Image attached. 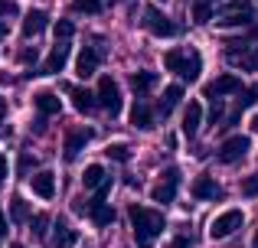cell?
Here are the masks:
<instances>
[{
    "instance_id": "6da1fadb",
    "label": "cell",
    "mask_w": 258,
    "mask_h": 248,
    "mask_svg": "<svg viewBox=\"0 0 258 248\" xmlns=\"http://www.w3.org/2000/svg\"><path fill=\"white\" fill-rule=\"evenodd\" d=\"M127 216H131V229H134V242L138 248H151L157 242V235L164 232V216L157 209H147L141 203L127 206Z\"/></svg>"
},
{
    "instance_id": "7a4b0ae2",
    "label": "cell",
    "mask_w": 258,
    "mask_h": 248,
    "mask_svg": "<svg viewBox=\"0 0 258 248\" xmlns=\"http://www.w3.org/2000/svg\"><path fill=\"white\" fill-rule=\"evenodd\" d=\"M164 65H167V72H176L183 82H196L203 72V59L196 49H170L164 56Z\"/></svg>"
},
{
    "instance_id": "3957f363",
    "label": "cell",
    "mask_w": 258,
    "mask_h": 248,
    "mask_svg": "<svg viewBox=\"0 0 258 248\" xmlns=\"http://www.w3.org/2000/svg\"><path fill=\"white\" fill-rule=\"evenodd\" d=\"M180 177H183V173L176 170V167H167V170L160 173V180L154 183L151 196L157 199V203H173V199H176V190H180Z\"/></svg>"
},
{
    "instance_id": "277c9868",
    "label": "cell",
    "mask_w": 258,
    "mask_h": 248,
    "mask_svg": "<svg viewBox=\"0 0 258 248\" xmlns=\"http://www.w3.org/2000/svg\"><path fill=\"white\" fill-rule=\"evenodd\" d=\"M141 26H144L151 36H164V39L176 33V23H173V20H167L157 7H147V10L141 13Z\"/></svg>"
},
{
    "instance_id": "5b68a950",
    "label": "cell",
    "mask_w": 258,
    "mask_h": 248,
    "mask_svg": "<svg viewBox=\"0 0 258 248\" xmlns=\"http://www.w3.org/2000/svg\"><path fill=\"white\" fill-rule=\"evenodd\" d=\"M242 222H245V216H242L239 209H229V212H222V216L213 219V225H209V235H213V238H229L232 232L242 229Z\"/></svg>"
},
{
    "instance_id": "8992f818",
    "label": "cell",
    "mask_w": 258,
    "mask_h": 248,
    "mask_svg": "<svg viewBox=\"0 0 258 248\" xmlns=\"http://www.w3.org/2000/svg\"><path fill=\"white\" fill-rule=\"evenodd\" d=\"M98 105L101 108L108 111V115H118L121 111V92H118V82H114V78H98Z\"/></svg>"
},
{
    "instance_id": "52a82bcc",
    "label": "cell",
    "mask_w": 258,
    "mask_h": 248,
    "mask_svg": "<svg viewBox=\"0 0 258 248\" xmlns=\"http://www.w3.org/2000/svg\"><path fill=\"white\" fill-rule=\"evenodd\" d=\"M248 147H252V144H248V137H242V134L222 140V147H219V163H239V160H245Z\"/></svg>"
},
{
    "instance_id": "ba28073f",
    "label": "cell",
    "mask_w": 258,
    "mask_h": 248,
    "mask_svg": "<svg viewBox=\"0 0 258 248\" xmlns=\"http://www.w3.org/2000/svg\"><path fill=\"white\" fill-rule=\"evenodd\" d=\"M252 20V0H232V4L222 10V26H245Z\"/></svg>"
},
{
    "instance_id": "9c48e42d",
    "label": "cell",
    "mask_w": 258,
    "mask_h": 248,
    "mask_svg": "<svg viewBox=\"0 0 258 248\" xmlns=\"http://www.w3.org/2000/svg\"><path fill=\"white\" fill-rule=\"evenodd\" d=\"M92 140V131L88 127H72V131H66V144H62V157L72 160L82 153V147Z\"/></svg>"
},
{
    "instance_id": "30bf717a",
    "label": "cell",
    "mask_w": 258,
    "mask_h": 248,
    "mask_svg": "<svg viewBox=\"0 0 258 248\" xmlns=\"http://www.w3.org/2000/svg\"><path fill=\"white\" fill-rule=\"evenodd\" d=\"M30 186H33V193H36L39 199H52L56 196V173L52 170H36L30 177Z\"/></svg>"
},
{
    "instance_id": "8fae6325",
    "label": "cell",
    "mask_w": 258,
    "mask_h": 248,
    "mask_svg": "<svg viewBox=\"0 0 258 248\" xmlns=\"http://www.w3.org/2000/svg\"><path fill=\"white\" fill-rule=\"evenodd\" d=\"M95 72H98V52L92 49V46H82L76 56V75L79 78H92Z\"/></svg>"
},
{
    "instance_id": "7c38bea8",
    "label": "cell",
    "mask_w": 258,
    "mask_h": 248,
    "mask_svg": "<svg viewBox=\"0 0 258 248\" xmlns=\"http://www.w3.org/2000/svg\"><path fill=\"white\" fill-rule=\"evenodd\" d=\"M76 242H79V232L66 219H56L52 222V248H72Z\"/></svg>"
},
{
    "instance_id": "4fadbf2b",
    "label": "cell",
    "mask_w": 258,
    "mask_h": 248,
    "mask_svg": "<svg viewBox=\"0 0 258 248\" xmlns=\"http://www.w3.org/2000/svg\"><path fill=\"white\" fill-rule=\"evenodd\" d=\"M232 92H242V82L239 75H219L213 85H206V98H219V95H232Z\"/></svg>"
},
{
    "instance_id": "5bb4252c",
    "label": "cell",
    "mask_w": 258,
    "mask_h": 248,
    "mask_svg": "<svg viewBox=\"0 0 258 248\" xmlns=\"http://www.w3.org/2000/svg\"><path fill=\"white\" fill-rule=\"evenodd\" d=\"M66 59H69V46H66V39H59V46L46 56V65L39 69V75H56V72H62Z\"/></svg>"
},
{
    "instance_id": "9a60e30c",
    "label": "cell",
    "mask_w": 258,
    "mask_h": 248,
    "mask_svg": "<svg viewBox=\"0 0 258 248\" xmlns=\"http://www.w3.org/2000/svg\"><path fill=\"white\" fill-rule=\"evenodd\" d=\"M200 124H203V105L200 102H189L186 111H183V134H186V137H196Z\"/></svg>"
},
{
    "instance_id": "2e32d148",
    "label": "cell",
    "mask_w": 258,
    "mask_h": 248,
    "mask_svg": "<svg viewBox=\"0 0 258 248\" xmlns=\"http://www.w3.org/2000/svg\"><path fill=\"white\" fill-rule=\"evenodd\" d=\"M222 190L213 177H196L193 180V199H219Z\"/></svg>"
},
{
    "instance_id": "e0dca14e",
    "label": "cell",
    "mask_w": 258,
    "mask_h": 248,
    "mask_svg": "<svg viewBox=\"0 0 258 248\" xmlns=\"http://www.w3.org/2000/svg\"><path fill=\"white\" fill-rule=\"evenodd\" d=\"M180 98H183V85H167V89H164V95H160V105H157V115L160 118H167V115H170V111H173V105L176 102H180Z\"/></svg>"
},
{
    "instance_id": "ac0fdd59",
    "label": "cell",
    "mask_w": 258,
    "mask_h": 248,
    "mask_svg": "<svg viewBox=\"0 0 258 248\" xmlns=\"http://www.w3.org/2000/svg\"><path fill=\"white\" fill-rule=\"evenodd\" d=\"M33 102H36V108L43 111V115H59V111H62V102L56 98V92H36Z\"/></svg>"
},
{
    "instance_id": "d6986e66",
    "label": "cell",
    "mask_w": 258,
    "mask_h": 248,
    "mask_svg": "<svg viewBox=\"0 0 258 248\" xmlns=\"http://www.w3.org/2000/svg\"><path fill=\"white\" fill-rule=\"evenodd\" d=\"M46 13L43 10H30L26 13V20H23V36H39V33L46 30Z\"/></svg>"
},
{
    "instance_id": "ffe728a7",
    "label": "cell",
    "mask_w": 258,
    "mask_h": 248,
    "mask_svg": "<svg viewBox=\"0 0 258 248\" xmlns=\"http://www.w3.org/2000/svg\"><path fill=\"white\" fill-rule=\"evenodd\" d=\"M154 85H157V75H154V72H147V69H138L131 75V89L138 92V95H147Z\"/></svg>"
},
{
    "instance_id": "44dd1931",
    "label": "cell",
    "mask_w": 258,
    "mask_h": 248,
    "mask_svg": "<svg viewBox=\"0 0 258 248\" xmlns=\"http://www.w3.org/2000/svg\"><path fill=\"white\" fill-rule=\"evenodd\" d=\"M131 124H134V127H141V131H147V127H154V111L147 108L144 102H138V105L131 108Z\"/></svg>"
},
{
    "instance_id": "7402d4cb",
    "label": "cell",
    "mask_w": 258,
    "mask_h": 248,
    "mask_svg": "<svg viewBox=\"0 0 258 248\" xmlns=\"http://www.w3.org/2000/svg\"><path fill=\"white\" fill-rule=\"evenodd\" d=\"M72 108L82 111V115H92L95 111V95L85 89H72Z\"/></svg>"
},
{
    "instance_id": "603a6c76",
    "label": "cell",
    "mask_w": 258,
    "mask_h": 248,
    "mask_svg": "<svg viewBox=\"0 0 258 248\" xmlns=\"http://www.w3.org/2000/svg\"><path fill=\"white\" fill-rule=\"evenodd\" d=\"M82 183L88 186V190H98L101 183H108V173H105V167H98V163L85 167V173H82Z\"/></svg>"
},
{
    "instance_id": "cb8c5ba5",
    "label": "cell",
    "mask_w": 258,
    "mask_h": 248,
    "mask_svg": "<svg viewBox=\"0 0 258 248\" xmlns=\"http://www.w3.org/2000/svg\"><path fill=\"white\" fill-rule=\"evenodd\" d=\"M30 216H33V212H30V203H26L23 196H13L10 199V219H13V222H26Z\"/></svg>"
},
{
    "instance_id": "d4e9b609",
    "label": "cell",
    "mask_w": 258,
    "mask_h": 248,
    "mask_svg": "<svg viewBox=\"0 0 258 248\" xmlns=\"http://www.w3.org/2000/svg\"><path fill=\"white\" fill-rule=\"evenodd\" d=\"M213 20V7H209V0H196L193 4V23H209Z\"/></svg>"
},
{
    "instance_id": "484cf974",
    "label": "cell",
    "mask_w": 258,
    "mask_h": 248,
    "mask_svg": "<svg viewBox=\"0 0 258 248\" xmlns=\"http://www.w3.org/2000/svg\"><path fill=\"white\" fill-rule=\"evenodd\" d=\"M72 10H76V13H88V17H95V13L101 10V0H72Z\"/></svg>"
},
{
    "instance_id": "4316f807",
    "label": "cell",
    "mask_w": 258,
    "mask_h": 248,
    "mask_svg": "<svg viewBox=\"0 0 258 248\" xmlns=\"http://www.w3.org/2000/svg\"><path fill=\"white\" fill-rule=\"evenodd\" d=\"M52 33H56V39H72L76 23H72V20H56V23H52Z\"/></svg>"
},
{
    "instance_id": "83f0119b",
    "label": "cell",
    "mask_w": 258,
    "mask_h": 248,
    "mask_svg": "<svg viewBox=\"0 0 258 248\" xmlns=\"http://www.w3.org/2000/svg\"><path fill=\"white\" fill-rule=\"evenodd\" d=\"M30 222H33V235L43 242L46 232H49V229H46V225H49V219H46V216H30Z\"/></svg>"
},
{
    "instance_id": "f1b7e54d",
    "label": "cell",
    "mask_w": 258,
    "mask_h": 248,
    "mask_svg": "<svg viewBox=\"0 0 258 248\" xmlns=\"http://www.w3.org/2000/svg\"><path fill=\"white\" fill-rule=\"evenodd\" d=\"M108 157L111 160H127L131 157V147L127 144H108Z\"/></svg>"
},
{
    "instance_id": "f546056e",
    "label": "cell",
    "mask_w": 258,
    "mask_h": 248,
    "mask_svg": "<svg viewBox=\"0 0 258 248\" xmlns=\"http://www.w3.org/2000/svg\"><path fill=\"white\" fill-rule=\"evenodd\" d=\"M20 62H23V65H33V62H36V59H39V49H36V46H26V49H20Z\"/></svg>"
},
{
    "instance_id": "4dcf8cb0",
    "label": "cell",
    "mask_w": 258,
    "mask_h": 248,
    "mask_svg": "<svg viewBox=\"0 0 258 248\" xmlns=\"http://www.w3.org/2000/svg\"><path fill=\"white\" fill-rule=\"evenodd\" d=\"M255 102H258V85H252V89H245V92H242L239 108H248V105H255Z\"/></svg>"
},
{
    "instance_id": "1f68e13d",
    "label": "cell",
    "mask_w": 258,
    "mask_h": 248,
    "mask_svg": "<svg viewBox=\"0 0 258 248\" xmlns=\"http://www.w3.org/2000/svg\"><path fill=\"white\" fill-rule=\"evenodd\" d=\"M242 193H245L248 199L258 196V177H245V180H242Z\"/></svg>"
},
{
    "instance_id": "d6a6232c",
    "label": "cell",
    "mask_w": 258,
    "mask_h": 248,
    "mask_svg": "<svg viewBox=\"0 0 258 248\" xmlns=\"http://www.w3.org/2000/svg\"><path fill=\"white\" fill-rule=\"evenodd\" d=\"M17 13V4L13 0H0V17H13Z\"/></svg>"
},
{
    "instance_id": "836d02e7",
    "label": "cell",
    "mask_w": 258,
    "mask_h": 248,
    "mask_svg": "<svg viewBox=\"0 0 258 248\" xmlns=\"http://www.w3.org/2000/svg\"><path fill=\"white\" fill-rule=\"evenodd\" d=\"M33 167H36V160H33V157H20V173L33 170Z\"/></svg>"
},
{
    "instance_id": "e575fe53",
    "label": "cell",
    "mask_w": 258,
    "mask_h": 248,
    "mask_svg": "<svg viewBox=\"0 0 258 248\" xmlns=\"http://www.w3.org/2000/svg\"><path fill=\"white\" fill-rule=\"evenodd\" d=\"M189 242H193L189 235H180V238H173V242H170V248H189Z\"/></svg>"
},
{
    "instance_id": "d590c367",
    "label": "cell",
    "mask_w": 258,
    "mask_h": 248,
    "mask_svg": "<svg viewBox=\"0 0 258 248\" xmlns=\"http://www.w3.org/2000/svg\"><path fill=\"white\" fill-rule=\"evenodd\" d=\"M7 232H10V229H7V216H4V209H0V238H4Z\"/></svg>"
},
{
    "instance_id": "8d00e7d4",
    "label": "cell",
    "mask_w": 258,
    "mask_h": 248,
    "mask_svg": "<svg viewBox=\"0 0 258 248\" xmlns=\"http://www.w3.org/2000/svg\"><path fill=\"white\" fill-rule=\"evenodd\" d=\"M4 180H7V160L0 157V183H4Z\"/></svg>"
},
{
    "instance_id": "74e56055",
    "label": "cell",
    "mask_w": 258,
    "mask_h": 248,
    "mask_svg": "<svg viewBox=\"0 0 258 248\" xmlns=\"http://www.w3.org/2000/svg\"><path fill=\"white\" fill-rule=\"evenodd\" d=\"M4 118H7V102L0 98V124H4Z\"/></svg>"
},
{
    "instance_id": "f35d334b",
    "label": "cell",
    "mask_w": 258,
    "mask_h": 248,
    "mask_svg": "<svg viewBox=\"0 0 258 248\" xmlns=\"http://www.w3.org/2000/svg\"><path fill=\"white\" fill-rule=\"evenodd\" d=\"M0 39H7V23L0 20Z\"/></svg>"
},
{
    "instance_id": "ab89813d",
    "label": "cell",
    "mask_w": 258,
    "mask_h": 248,
    "mask_svg": "<svg viewBox=\"0 0 258 248\" xmlns=\"http://www.w3.org/2000/svg\"><path fill=\"white\" fill-rule=\"evenodd\" d=\"M248 36H252V39H258V23L252 26V33H248Z\"/></svg>"
},
{
    "instance_id": "60d3db41",
    "label": "cell",
    "mask_w": 258,
    "mask_h": 248,
    "mask_svg": "<svg viewBox=\"0 0 258 248\" xmlns=\"http://www.w3.org/2000/svg\"><path fill=\"white\" fill-rule=\"evenodd\" d=\"M248 127H252V131H258V115L252 118V124H248Z\"/></svg>"
},
{
    "instance_id": "b9f144b4",
    "label": "cell",
    "mask_w": 258,
    "mask_h": 248,
    "mask_svg": "<svg viewBox=\"0 0 258 248\" xmlns=\"http://www.w3.org/2000/svg\"><path fill=\"white\" fill-rule=\"evenodd\" d=\"M10 248H26V245H20V242H13V245H10Z\"/></svg>"
},
{
    "instance_id": "7bdbcfd3",
    "label": "cell",
    "mask_w": 258,
    "mask_h": 248,
    "mask_svg": "<svg viewBox=\"0 0 258 248\" xmlns=\"http://www.w3.org/2000/svg\"><path fill=\"white\" fill-rule=\"evenodd\" d=\"M252 248H258V232H255V242H252Z\"/></svg>"
},
{
    "instance_id": "ee69618b",
    "label": "cell",
    "mask_w": 258,
    "mask_h": 248,
    "mask_svg": "<svg viewBox=\"0 0 258 248\" xmlns=\"http://www.w3.org/2000/svg\"><path fill=\"white\" fill-rule=\"evenodd\" d=\"M101 4H118V0H101Z\"/></svg>"
},
{
    "instance_id": "f6af8a7d",
    "label": "cell",
    "mask_w": 258,
    "mask_h": 248,
    "mask_svg": "<svg viewBox=\"0 0 258 248\" xmlns=\"http://www.w3.org/2000/svg\"><path fill=\"white\" fill-rule=\"evenodd\" d=\"M255 59H258V49H255Z\"/></svg>"
}]
</instances>
